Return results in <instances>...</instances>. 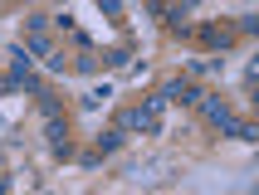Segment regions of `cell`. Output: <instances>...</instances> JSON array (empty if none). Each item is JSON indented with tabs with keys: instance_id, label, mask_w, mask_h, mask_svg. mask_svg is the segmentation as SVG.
Masks as SVG:
<instances>
[{
	"instance_id": "8992f818",
	"label": "cell",
	"mask_w": 259,
	"mask_h": 195,
	"mask_svg": "<svg viewBox=\"0 0 259 195\" xmlns=\"http://www.w3.org/2000/svg\"><path fill=\"white\" fill-rule=\"evenodd\" d=\"M230 137H240V141H259V127L240 117V122H235V132H230Z\"/></svg>"
},
{
	"instance_id": "52a82bcc",
	"label": "cell",
	"mask_w": 259,
	"mask_h": 195,
	"mask_svg": "<svg viewBox=\"0 0 259 195\" xmlns=\"http://www.w3.org/2000/svg\"><path fill=\"white\" fill-rule=\"evenodd\" d=\"M98 5H103V10H108V15H113V20H117V15H122V5H117V0H98Z\"/></svg>"
},
{
	"instance_id": "3957f363",
	"label": "cell",
	"mask_w": 259,
	"mask_h": 195,
	"mask_svg": "<svg viewBox=\"0 0 259 195\" xmlns=\"http://www.w3.org/2000/svg\"><path fill=\"white\" fill-rule=\"evenodd\" d=\"M44 137H49V152L54 156H69V122H64V112L44 117Z\"/></svg>"
},
{
	"instance_id": "277c9868",
	"label": "cell",
	"mask_w": 259,
	"mask_h": 195,
	"mask_svg": "<svg viewBox=\"0 0 259 195\" xmlns=\"http://www.w3.org/2000/svg\"><path fill=\"white\" fill-rule=\"evenodd\" d=\"M161 98H166V103H196L201 88L191 83V78H171V83H161Z\"/></svg>"
},
{
	"instance_id": "7a4b0ae2",
	"label": "cell",
	"mask_w": 259,
	"mask_h": 195,
	"mask_svg": "<svg viewBox=\"0 0 259 195\" xmlns=\"http://www.w3.org/2000/svg\"><path fill=\"white\" fill-rule=\"evenodd\" d=\"M196 108H201V112H205V122L220 127V132H235V122H240V112H235L220 93H201V98H196Z\"/></svg>"
},
{
	"instance_id": "6da1fadb",
	"label": "cell",
	"mask_w": 259,
	"mask_h": 195,
	"mask_svg": "<svg viewBox=\"0 0 259 195\" xmlns=\"http://www.w3.org/2000/svg\"><path fill=\"white\" fill-rule=\"evenodd\" d=\"M161 117H166V98H142L137 108H127L117 117V132H161Z\"/></svg>"
},
{
	"instance_id": "5b68a950",
	"label": "cell",
	"mask_w": 259,
	"mask_h": 195,
	"mask_svg": "<svg viewBox=\"0 0 259 195\" xmlns=\"http://www.w3.org/2000/svg\"><path fill=\"white\" fill-rule=\"evenodd\" d=\"M117 147H122V132H103V137H98V156L117 152Z\"/></svg>"
}]
</instances>
